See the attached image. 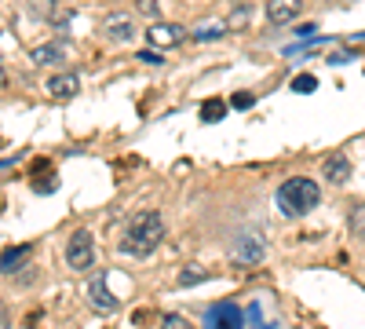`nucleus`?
<instances>
[{"label": "nucleus", "mask_w": 365, "mask_h": 329, "mask_svg": "<svg viewBox=\"0 0 365 329\" xmlns=\"http://www.w3.org/2000/svg\"><path fill=\"white\" fill-rule=\"evenodd\" d=\"M274 201H278V208H282L285 216L299 220V216H307L311 208H318L322 187L314 183L311 176H289L285 183L278 187V194H274Z\"/></svg>", "instance_id": "obj_1"}, {"label": "nucleus", "mask_w": 365, "mask_h": 329, "mask_svg": "<svg viewBox=\"0 0 365 329\" xmlns=\"http://www.w3.org/2000/svg\"><path fill=\"white\" fill-rule=\"evenodd\" d=\"M161 238H165V220H161V213H139V216H132V223H128V234H125V253H132V256H150L158 246H161Z\"/></svg>", "instance_id": "obj_2"}, {"label": "nucleus", "mask_w": 365, "mask_h": 329, "mask_svg": "<svg viewBox=\"0 0 365 329\" xmlns=\"http://www.w3.org/2000/svg\"><path fill=\"white\" fill-rule=\"evenodd\" d=\"M66 263L73 271H88L96 263V246H91V234L88 231H73L70 242H66Z\"/></svg>", "instance_id": "obj_3"}, {"label": "nucleus", "mask_w": 365, "mask_h": 329, "mask_svg": "<svg viewBox=\"0 0 365 329\" xmlns=\"http://www.w3.org/2000/svg\"><path fill=\"white\" fill-rule=\"evenodd\" d=\"M263 238L256 234V231H245V234H237V242H234V263H241V267H256L259 260H263Z\"/></svg>", "instance_id": "obj_4"}, {"label": "nucleus", "mask_w": 365, "mask_h": 329, "mask_svg": "<svg viewBox=\"0 0 365 329\" xmlns=\"http://www.w3.org/2000/svg\"><path fill=\"white\" fill-rule=\"evenodd\" d=\"M103 37L106 41H117V44H128L135 37V19L128 11H110L103 19Z\"/></svg>", "instance_id": "obj_5"}, {"label": "nucleus", "mask_w": 365, "mask_h": 329, "mask_svg": "<svg viewBox=\"0 0 365 329\" xmlns=\"http://www.w3.org/2000/svg\"><path fill=\"white\" fill-rule=\"evenodd\" d=\"M208 329H245V315L237 304H216L208 308Z\"/></svg>", "instance_id": "obj_6"}, {"label": "nucleus", "mask_w": 365, "mask_h": 329, "mask_svg": "<svg viewBox=\"0 0 365 329\" xmlns=\"http://www.w3.org/2000/svg\"><path fill=\"white\" fill-rule=\"evenodd\" d=\"M182 37H187V29H182V26H172V22H154V26L146 29L150 48H175Z\"/></svg>", "instance_id": "obj_7"}, {"label": "nucleus", "mask_w": 365, "mask_h": 329, "mask_svg": "<svg viewBox=\"0 0 365 329\" xmlns=\"http://www.w3.org/2000/svg\"><path fill=\"white\" fill-rule=\"evenodd\" d=\"M303 11V0H267V19L274 26H289Z\"/></svg>", "instance_id": "obj_8"}, {"label": "nucleus", "mask_w": 365, "mask_h": 329, "mask_svg": "<svg viewBox=\"0 0 365 329\" xmlns=\"http://www.w3.org/2000/svg\"><path fill=\"white\" fill-rule=\"evenodd\" d=\"M77 92H81V77H77L73 70L48 77V96H51V99H73Z\"/></svg>", "instance_id": "obj_9"}, {"label": "nucleus", "mask_w": 365, "mask_h": 329, "mask_svg": "<svg viewBox=\"0 0 365 329\" xmlns=\"http://www.w3.org/2000/svg\"><path fill=\"white\" fill-rule=\"evenodd\" d=\"M88 296H91V308H96V311H117V296L106 289V278H91L88 282Z\"/></svg>", "instance_id": "obj_10"}, {"label": "nucleus", "mask_w": 365, "mask_h": 329, "mask_svg": "<svg viewBox=\"0 0 365 329\" xmlns=\"http://www.w3.org/2000/svg\"><path fill=\"white\" fill-rule=\"evenodd\" d=\"M66 55H70L66 41H51V44L34 48V63H37V66H55V63H63Z\"/></svg>", "instance_id": "obj_11"}, {"label": "nucleus", "mask_w": 365, "mask_h": 329, "mask_svg": "<svg viewBox=\"0 0 365 329\" xmlns=\"http://www.w3.org/2000/svg\"><path fill=\"white\" fill-rule=\"evenodd\" d=\"M322 176L329 179V183H347L351 179V161L344 154H329L325 165H322Z\"/></svg>", "instance_id": "obj_12"}, {"label": "nucleus", "mask_w": 365, "mask_h": 329, "mask_svg": "<svg viewBox=\"0 0 365 329\" xmlns=\"http://www.w3.org/2000/svg\"><path fill=\"white\" fill-rule=\"evenodd\" d=\"M223 117H227V103H220V99H208L201 106V121H223Z\"/></svg>", "instance_id": "obj_13"}, {"label": "nucleus", "mask_w": 365, "mask_h": 329, "mask_svg": "<svg viewBox=\"0 0 365 329\" xmlns=\"http://www.w3.org/2000/svg\"><path fill=\"white\" fill-rule=\"evenodd\" d=\"M227 29H230L227 22H216V26H201V29H194L190 37H194V41H216V37H223V34H227Z\"/></svg>", "instance_id": "obj_14"}, {"label": "nucleus", "mask_w": 365, "mask_h": 329, "mask_svg": "<svg viewBox=\"0 0 365 329\" xmlns=\"http://www.w3.org/2000/svg\"><path fill=\"white\" fill-rule=\"evenodd\" d=\"M29 256V246H19V249H8L4 253V275H15V267Z\"/></svg>", "instance_id": "obj_15"}, {"label": "nucleus", "mask_w": 365, "mask_h": 329, "mask_svg": "<svg viewBox=\"0 0 365 329\" xmlns=\"http://www.w3.org/2000/svg\"><path fill=\"white\" fill-rule=\"evenodd\" d=\"M249 19H252V8H249V4H237V8L230 11L227 26H230V29H245V26H249Z\"/></svg>", "instance_id": "obj_16"}, {"label": "nucleus", "mask_w": 365, "mask_h": 329, "mask_svg": "<svg viewBox=\"0 0 365 329\" xmlns=\"http://www.w3.org/2000/svg\"><path fill=\"white\" fill-rule=\"evenodd\" d=\"M208 275H205V267H182V275H179V285H197V282H205Z\"/></svg>", "instance_id": "obj_17"}, {"label": "nucleus", "mask_w": 365, "mask_h": 329, "mask_svg": "<svg viewBox=\"0 0 365 329\" xmlns=\"http://www.w3.org/2000/svg\"><path fill=\"white\" fill-rule=\"evenodd\" d=\"M29 11L37 19H55V0H29Z\"/></svg>", "instance_id": "obj_18"}, {"label": "nucleus", "mask_w": 365, "mask_h": 329, "mask_svg": "<svg viewBox=\"0 0 365 329\" xmlns=\"http://www.w3.org/2000/svg\"><path fill=\"white\" fill-rule=\"evenodd\" d=\"M351 234H354V238L365 234V205H354V208H351Z\"/></svg>", "instance_id": "obj_19"}, {"label": "nucleus", "mask_w": 365, "mask_h": 329, "mask_svg": "<svg viewBox=\"0 0 365 329\" xmlns=\"http://www.w3.org/2000/svg\"><path fill=\"white\" fill-rule=\"evenodd\" d=\"M314 88H318V77L314 74H299L292 81V92H314Z\"/></svg>", "instance_id": "obj_20"}, {"label": "nucleus", "mask_w": 365, "mask_h": 329, "mask_svg": "<svg viewBox=\"0 0 365 329\" xmlns=\"http://www.w3.org/2000/svg\"><path fill=\"white\" fill-rule=\"evenodd\" d=\"M161 329H194V325H190V318H182V315H165Z\"/></svg>", "instance_id": "obj_21"}, {"label": "nucleus", "mask_w": 365, "mask_h": 329, "mask_svg": "<svg viewBox=\"0 0 365 329\" xmlns=\"http://www.w3.org/2000/svg\"><path fill=\"white\" fill-rule=\"evenodd\" d=\"M252 103H256L252 92H234V96H230V106H234V110H249Z\"/></svg>", "instance_id": "obj_22"}, {"label": "nucleus", "mask_w": 365, "mask_h": 329, "mask_svg": "<svg viewBox=\"0 0 365 329\" xmlns=\"http://www.w3.org/2000/svg\"><path fill=\"white\" fill-rule=\"evenodd\" d=\"M143 11L146 15H158V0H143Z\"/></svg>", "instance_id": "obj_23"}]
</instances>
